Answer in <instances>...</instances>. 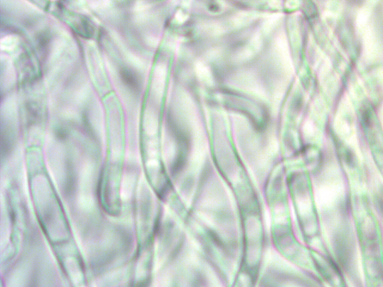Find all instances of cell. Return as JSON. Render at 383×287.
<instances>
[{
  "instance_id": "6da1fadb",
  "label": "cell",
  "mask_w": 383,
  "mask_h": 287,
  "mask_svg": "<svg viewBox=\"0 0 383 287\" xmlns=\"http://www.w3.org/2000/svg\"><path fill=\"white\" fill-rule=\"evenodd\" d=\"M276 50H277L278 55L281 59L284 68L286 71L291 70V60L290 57L289 50L287 47V41L284 37H280L278 38L276 41Z\"/></svg>"
},
{
  "instance_id": "7a4b0ae2",
  "label": "cell",
  "mask_w": 383,
  "mask_h": 287,
  "mask_svg": "<svg viewBox=\"0 0 383 287\" xmlns=\"http://www.w3.org/2000/svg\"><path fill=\"white\" fill-rule=\"evenodd\" d=\"M195 71L201 81L208 84H211L213 83L211 72L208 66L204 65L202 62H198L195 66Z\"/></svg>"
}]
</instances>
